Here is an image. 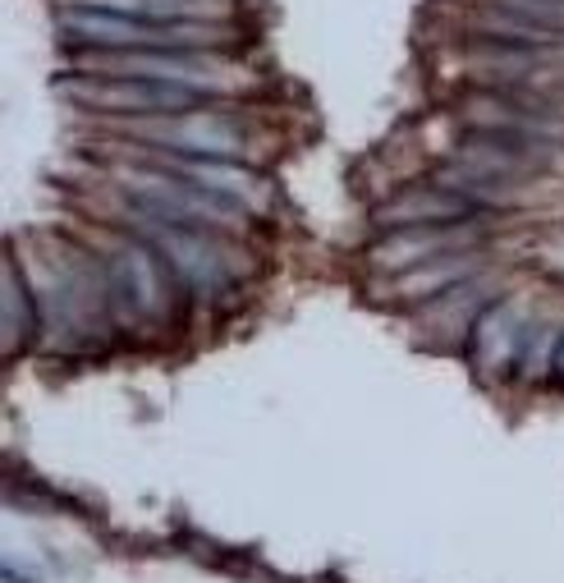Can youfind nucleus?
Returning <instances> with one entry per match:
<instances>
[{
  "mask_svg": "<svg viewBox=\"0 0 564 583\" xmlns=\"http://www.w3.org/2000/svg\"><path fill=\"white\" fill-rule=\"evenodd\" d=\"M74 70L87 79H156V83H184L207 97H221L243 74L230 60L211 51H87L74 60Z\"/></svg>",
  "mask_w": 564,
  "mask_h": 583,
  "instance_id": "obj_4",
  "label": "nucleus"
},
{
  "mask_svg": "<svg viewBox=\"0 0 564 583\" xmlns=\"http://www.w3.org/2000/svg\"><path fill=\"white\" fill-rule=\"evenodd\" d=\"M528 331H532V303L523 294L487 303V309L478 313V322L468 326V341H463L468 363H473L482 377H505V373H514Z\"/></svg>",
  "mask_w": 564,
  "mask_h": 583,
  "instance_id": "obj_8",
  "label": "nucleus"
},
{
  "mask_svg": "<svg viewBox=\"0 0 564 583\" xmlns=\"http://www.w3.org/2000/svg\"><path fill=\"white\" fill-rule=\"evenodd\" d=\"M106 285H111V317L115 326H166L175 309L179 275L147 235H124L106 253Z\"/></svg>",
  "mask_w": 564,
  "mask_h": 583,
  "instance_id": "obj_2",
  "label": "nucleus"
},
{
  "mask_svg": "<svg viewBox=\"0 0 564 583\" xmlns=\"http://www.w3.org/2000/svg\"><path fill=\"white\" fill-rule=\"evenodd\" d=\"M478 271H487V253L482 249H463V253H441L431 262H418L409 271H399L390 281V294H399V303H431L446 290L473 281Z\"/></svg>",
  "mask_w": 564,
  "mask_h": 583,
  "instance_id": "obj_11",
  "label": "nucleus"
},
{
  "mask_svg": "<svg viewBox=\"0 0 564 583\" xmlns=\"http://www.w3.org/2000/svg\"><path fill=\"white\" fill-rule=\"evenodd\" d=\"M487 217H495V211L478 207L463 194L441 189L436 179H422L376 207L372 226H376V235H390V230H409V226H459V221H487Z\"/></svg>",
  "mask_w": 564,
  "mask_h": 583,
  "instance_id": "obj_9",
  "label": "nucleus"
},
{
  "mask_svg": "<svg viewBox=\"0 0 564 583\" xmlns=\"http://www.w3.org/2000/svg\"><path fill=\"white\" fill-rule=\"evenodd\" d=\"M65 6L152 19V23H226L234 14V0H65Z\"/></svg>",
  "mask_w": 564,
  "mask_h": 583,
  "instance_id": "obj_12",
  "label": "nucleus"
},
{
  "mask_svg": "<svg viewBox=\"0 0 564 583\" xmlns=\"http://www.w3.org/2000/svg\"><path fill=\"white\" fill-rule=\"evenodd\" d=\"M463 249H482V230L478 221H459V226H409V230H390L367 249L372 271H409L418 262H431L441 253H463Z\"/></svg>",
  "mask_w": 564,
  "mask_h": 583,
  "instance_id": "obj_10",
  "label": "nucleus"
},
{
  "mask_svg": "<svg viewBox=\"0 0 564 583\" xmlns=\"http://www.w3.org/2000/svg\"><path fill=\"white\" fill-rule=\"evenodd\" d=\"M60 33L74 46H92V51H211L230 38V28L226 23H152V19L70 6L60 14Z\"/></svg>",
  "mask_w": 564,
  "mask_h": 583,
  "instance_id": "obj_3",
  "label": "nucleus"
},
{
  "mask_svg": "<svg viewBox=\"0 0 564 583\" xmlns=\"http://www.w3.org/2000/svg\"><path fill=\"white\" fill-rule=\"evenodd\" d=\"M555 373H560V382H564V335H560V358H555Z\"/></svg>",
  "mask_w": 564,
  "mask_h": 583,
  "instance_id": "obj_15",
  "label": "nucleus"
},
{
  "mask_svg": "<svg viewBox=\"0 0 564 583\" xmlns=\"http://www.w3.org/2000/svg\"><path fill=\"white\" fill-rule=\"evenodd\" d=\"M51 258H38L33 281L38 309H42V335L60 350H92L106 345L119 331L111 317V285H106V258L87 253L70 239H42Z\"/></svg>",
  "mask_w": 564,
  "mask_h": 583,
  "instance_id": "obj_1",
  "label": "nucleus"
},
{
  "mask_svg": "<svg viewBox=\"0 0 564 583\" xmlns=\"http://www.w3.org/2000/svg\"><path fill=\"white\" fill-rule=\"evenodd\" d=\"M65 92L83 106L97 111H138V115H188L202 111L207 92L184 83H156V79H74Z\"/></svg>",
  "mask_w": 564,
  "mask_h": 583,
  "instance_id": "obj_7",
  "label": "nucleus"
},
{
  "mask_svg": "<svg viewBox=\"0 0 564 583\" xmlns=\"http://www.w3.org/2000/svg\"><path fill=\"white\" fill-rule=\"evenodd\" d=\"M138 235H147L156 249L166 253V262L179 275V290L202 299H221L243 262V253H234V243L221 239V230H175V226H143Z\"/></svg>",
  "mask_w": 564,
  "mask_h": 583,
  "instance_id": "obj_5",
  "label": "nucleus"
},
{
  "mask_svg": "<svg viewBox=\"0 0 564 583\" xmlns=\"http://www.w3.org/2000/svg\"><path fill=\"white\" fill-rule=\"evenodd\" d=\"M0 331H6V354L23 350L33 335H42V309L28 271L14 262V253L0 267Z\"/></svg>",
  "mask_w": 564,
  "mask_h": 583,
  "instance_id": "obj_13",
  "label": "nucleus"
},
{
  "mask_svg": "<svg viewBox=\"0 0 564 583\" xmlns=\"http://www.w3.org/2000/svg\"><path fill=\"white\" fill-rule=\"evenodd\" d=\"M134 143L147 147H166L179 152V157H216V162H239L243 157V134L230 125L226 115H202V111H188V115H134L124 125Z\"/></svg>",
  "mask_w": 564,
  "mask_h": 583,
  "instance_id": "obj_6",
  "label": "nucleus"
},
{
  "mask_svg": "<svg viewBox=\"0 0 564 583\" xmlns=\"http://www.w3.org/2000/svg\"><path fill=\"white\" fill-rule=\"evenodd\" d=\"M0 579H6V583H42V579H33V574H23V570H14L10 561H6V570H0Z\"/></svg>",
  "mask_w": 564,
  "mask_h": 583,
  "instance_id": "obj_14",
  "label": "nucleus"
}]
</instances>
